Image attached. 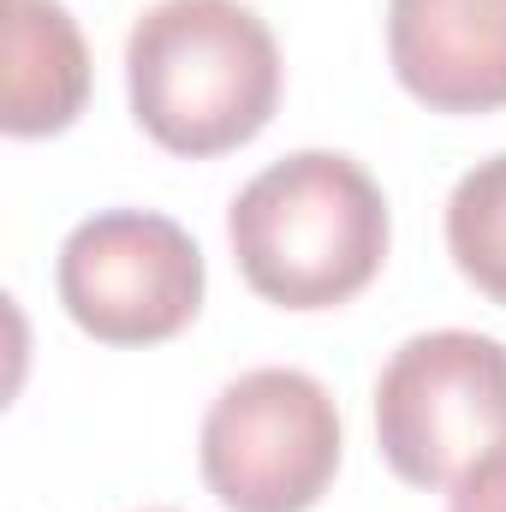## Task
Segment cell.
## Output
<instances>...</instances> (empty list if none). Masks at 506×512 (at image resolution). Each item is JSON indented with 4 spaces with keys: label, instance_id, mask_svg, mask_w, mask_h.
<instances>
[{
    "label": "cell",
    "instance_id": "obj_1",
    "mask_svg": "<svg viewBox=\"0 0 506 512\" xmlns=\"http://www.w3.org/2000/svg\"><path fill=\"white\" fill-rule=\"evenodd\" d=\"M239 274L280 310L358 298L387 256V197L364 161L298 149L262 167L227 209Z\"/></svg>",
    "mask_w": 506,
    "mask_h": 512
},
{
    "label": "cell",
    "instance_id": "obj_2",
    "mask_svg": "<svg viewBox=\"0 0 506 512\" xmlns=\"http://www.w3.org/2000/svg\"><path fill=\"white\" fill-rule=\"evenodd\" d=\"M131 114L173 155L251 143L280 102V42L245 0H155L126 36Z\"/></svg>",
    "mask_w": 506,
    "mask_h": 512
},
{
    "label": "cell",
    "instance_id": "obj_3",
    "mask_svg": "<svg viewBox=\"0 0 506 512\" xmlns=\"http://www.w3.org/2000/svg\"><path fill=\"white\" fill-rule=\"evenodd\" d=\"M376 441L411 489H453L506 441V340L411 334L376 382Z\"/></svg>",
    "mask_w": 506,
    "mask_h": 512
},
{
    "label": "cell",
    "instance_id": "obj_4",
    "mask_svg": "<svg viewBox=\"0 0 506 512\" xmlns=\"http://www.w3.org/2000/svg\"><path fill=\"white\" fill-rule=\"evenodd\" d=\"M203 483L227 512H310L340 471V411L310 370H245L203 417Z\"/></svg>",
    "mask_w": 506,
    "mask_h": 512
},
{
    "label": "cell",
    "instance_id": "obj_5",
    "mask_svg": "<svg viewBox=\"0 0 506 512\" xmlns=\"http://www.w3.org/2000/svg\"><path fill=\"white\" fill-rule=\"evenodd\" d=\"M203 251L155 209H102L60 245L54 286L66 316L102 346L173 340L203 310Z\"/></svg>",
    "mask_w": 506,
    "mask_h": 512
},
{
    "label": "cell",
    "instance_id": "obj_6",
    "mask_svg": "<svg viewBox=\"0 0 506 512\" xmlns=\"http://www.w3.org/2000/svg\"><path fill=\"white\" fill-rule=\"evenodd\" d=\"M387 54L435 114L506 108V0H387Z\"/></svg>",
    "mask_w": 506,
    "mask_h": 512
},
{
    "label": "cell",
    "instance_id": "obj_7",
    "mask_svg": "<svg viewBox=\"0 0 506 512\" xmlns=\"http://www.w3.org/2000/svg\"><path fill=\"white\" fill-rule=\"evenodd\" d=\"M90 48L60 0H6V90L0 126L12 137H48L84 114Z\"/></svg>",
    "mask_w": 506,
    "mask_h": 512
},
{
    "label": "cell",
    "instance_id": "obj_8",
    "mask_svg": "<svg viewBox=\"0 0 506 512\" xmlns=\"http://www.w3.org/2000/svg\"><path fill=\"white\" fill-rule=\"evenodd\" d=\"M447 251L459 274L506 304V155L477 161L447 197Z\"/></svg>",
    "mask_w": 506,
    "mask_h": 512
},
{
    "label": "cell",
    "instance_id": "obj_9",
    "mask_svg": "<svg viewBox=\"0 0 506 512\" xmlns=\"http://www.w3.org/2000/svg\"><path fill=\"white\" fill-rule=\"evenodd\" d=\"M453 512H506V441L453 483Z\"/></svg>",
    "mask_w": 506,
    "mask_h": 512
}]
</instances>
